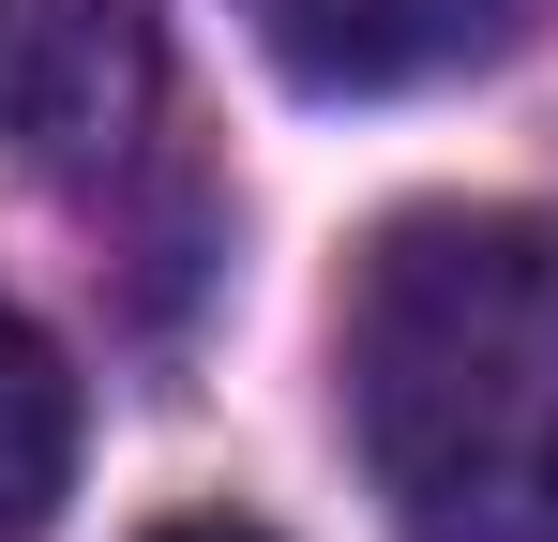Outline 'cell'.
<instances>
[{"instance_id":"6da1fadb","label":"cell","mask_w":558,"mask_h":542,"mask_svg":"<svg viewBox=\"0 0 558 542\" xmlns=\"http://www.w3.org/2000/svg\"><path fill=\"white\" fill-rule=\"evenodd\" d=\"M332 377L408 542H558V211H392Z\"/></svg>"},{"instance_id":"7a4b0ae2","label":"cell","mask_w":558,"mask_h":542,"mask_svg":"<svg viewBox=\"0 0 558 542\" xmlns=\"http://www.w3.org/2000/svg\"><path fill=\"white\" fill-rule=\"evenodd\" d=\"M242 30L272 46L287 90H423V76H468L513 46V0H242Z\"/></svg>"},{"instance_id":"3957f363","label":"cell","mask_w":558,"mask_h":542,"mask_svg":"<svg viewBox=\"0 0 558 542\" xmlns=\"http://www.w3.org/2000/svg\"><path fill=\"white\" fill-rule=\"evenodd\" d=\"M151 90V0H46V61H31V136L106 151Z\"/></svg>"},{"instance_id":"277c9868","label":"cell","mask_w":558,"mask_h":542,"mask_svg":"<svg viewBox=\"0 0 558 542\" xmlns=\"http://www.w3.org/2000/svg\"><path fill=\"white\" fill-rule=\"evenodd\" d=\"M61 482H76V377H61V347L0 301V542H46Z\"/></svg>"},{"instance_id":"5b68a950","label":"cell","mask_w":558,"mask_h":542,"mask_svg":"<svg viewBox=\"0 0 558 542\" xmlns=\"http://www.w3.org/2000/svg\"><path fill=\"white\" fill-rule=\"evenodd\" d=\"M151 542H272V528H242V513H182V528H151Z\"/></svg>"}]
</instances>
